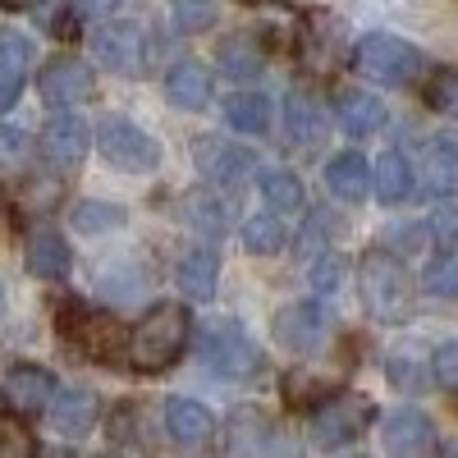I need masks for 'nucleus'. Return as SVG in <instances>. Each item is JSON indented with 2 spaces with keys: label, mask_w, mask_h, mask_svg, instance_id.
<instances>
[{
  "label": "nucleus",
  "mask_w": 458,
  "mask_h": 458,
  "mask_svg": "<svg viewBox=\"0 0 458 458\" xmlns=\"http://www.w3.org/2000/svg\"><path fill=\"white\" fill-rule=\"evenodd\" d=\"M183 344H188V312L179 308V302H157L133 330H129V344H124V353H129V367L133 371H165L179 362L183 353Z\"/></svg>",
  "instance_id": "obj_1"
},
{
  "label": "nucleus",
  "mask_w": 458,
  "mask_h": 458,
  "mask_svg": "<svg viewBox=\"0 0 458 458\" xmlns=\"http://www.w3.org/2000/svg\"><path fill=\"white\" fill-rule=\"evenodd\" d=\"M362 308L380 326H399L412 312V276H408V266L386 248L362 257Z\"/></svg>",
  "instance_id": "obj_2"
},
{
  "label": "nucleus",
  "mask_w": 458,
  "mask_h": 458,
  "mask_svg": "<svg viewBox=\"0 0 458 458\" xmlns=\"http://www.w3.org/2000/svg\"><path fill=\"white\" fill-rule=\"evenodd\" d=\"M202 362L207 371L216 376H229V380H243L261 367V349H257V339L234 321V317H211L202 326Z\"/></svg>",
  "instance_id": "obj_3"
},
{
  "label": "nucleus",
  "mask_w": 458,
  "mask_h": 458,
  "mask_svg": "<svg viewBox=\"0 0 458 458\" xmlns=\"http://www.w3.org/2000/svg\"><path fill=\"white\" fill-rule=\"evenodd\" d=\"M371 417H376L371 399H362V394H335V399H326L308 417V436H312L317 449H344V445H353L371 427Z\"/></svg>",
  "instance_id": "obj_4"
},
{
  "label": "nucleus",
  "mask_w": 458,
  "mask_h": 458,
  "mask_svg": "<svg viewBox=\"0 0 458 458\" xmlns=\"http://www.w3.org/2000/svg\"><path fill=\"white\" fill-rule=\"evenodd\" d=\"M422 51H417L412 42H403V37H390V32H371L358 42V69L367 73V79L376 83H412L417 73H422Z\"/></svg>",
  "instance_id": "obj_5"
},
{
  "label": "nucleus",
  "mask_w": 458,
  "mask_h": 458,
  "mask_svg": "<svg viewBox=\"0 0 458 458\" xmlns=\"http://www.w3.org/2000/svg\"><path fill=\"white\" fill-rule=\"evenodd\" d=\"M97 147L114 170H129V174H142V170L161 165L157 138H151L147 129H138L133 120H124V114H110V120L97 129Z\"/></svg>",
  "instance_id": "obj_6"
},
{
  "label": "nucleus",
  "mask_w": 458,
  "mask_h": 458,
  "mask_svg": "<svg viewBox=\"0 0 458 458\" xmlns=\"http://www.w3.org/2000/svg\"><path fill=\"white\" fill-rule=\"evenodd\" d=\"M92 55L110 69V73H124V79H138L147 69V37L138 23H101L92 32Z\"/></svg>",
  "instance_id": "obj_7"
},
{
  "label": "nucleus",
  "mask_w": 458,
  "mask_h": 458,
  "mask_svg": "<svg viewBox=\"0 0 458 458\" xmlns=\"http://www.w3.org/2000/svg\"><path fill=\"white\" fill-rule=\"evenodd\" d=\"M92 147V129L79 120L73 110H60L42 124V157L55 165V170H79L83 157Z\"/></svg>",
  "instance_id": "obj_8"
},
{
  "label": "nucleus",
  "mask_w": 458,
  "mask_h": 458,
  "mask_svg": "<svg viewBox=\"0 0 458 458\" xmlns=\"http://www.w3.org/2000/svg\"><path fill=\"white\" fill-rule=\"evenodd\" d=\"M165 436L183 454H202L216 440V417L198 399H170L165 403Z\"/></svg>",
  "instance_id": "obj_9"
},
{
  "label": "nucleus",
  "mask_w": 458,
  "mask_h": 458,
  "mask_svg": "<svg viewBox=\"0 0 458 458\" xmlns=\"http://www.w3.org/2000/svg\"><path fill=\"white\" fill-rule=\"evenodd\" d=\"M386 454L394 458H427L436 449V427H431V417L427 412H417V408H394L386 417Z\"/></svg>",
  "instance_id": "obj_10"
},
{
  "label": "nucleus",
  "mask_w": 458,
  "mask_h": 458,
  "mask_svg": "<svg viewBox=\"0 0 458 458\" xmlns=\"http://www.w3.org/2000/svg\"><path fill=\"white\" fill-rule=\"evenodd\" d=\"M92 69L83 60H51L37 79V92H42L47 106H79L92 97Z\"/></svg>",
  "instance_id": "obj_11"
},
{
  "label": "nucleus",
  "mask_w": 458,
  "mask_h": 458,
  "mask_svg": "<svg viewBox=\"0 0 458 458\" xmlns=\"http://www.w3.org/2000/svg\"><path fill=\"white\" fill-rule=\"evenodd\" d=\"M276 339L293 353H312L317 344L326 339V312L317 302H289L276 317Z\"/></svg>",
  "instance_id": "obj_12"
},
{
  "label": "nucleus",
  "mask_w": 458,
  "mask_h": 458,
  "mask_svg": "<svg viewBox=\"0 0 458 458\" xmlns=\"http://www.w3.org/2000/svg\"><path fill=\"white\" fill-rule=\"evenodd\" d=\"M193 161H198V170H202L207 183H239V179L252 170L248 151L234 147V142H225V138H198Z\"/></svg>",
  "instance_id": "obj_13"
},
{
  "label": "nucleus",
  "mask_w": 458,
  "mask_h": 458,
  "mask_svg": "<svg viewBox=\"0 0 458 458\" xmlns=\"http://www.w3.org/2000/svg\"><path fill=\"white\" fill-rule=\"evenodd\" d=\"M51 427L60 431V436H69V440H83L92 427H97V412H101V403H97V394L92 390H83V386H73V390H55V399H51Z\"/></svg>",
  "instance_id": "obj_14"
},
{
  "label": "nucleus",
  "mask_w": 458,
  "mask_h": 458,
  "mask_svg": "<svg viewBox=\"0 0 458 458\" xmlns=\"http://www.w3.org/2000/svg\"><path fill=\"white\" fill-rule=\"evenodd\" d=\"M5 399L19 417H37V412H47L51 399H55V376L42 371V367H14L5 376Z\"/></svg>",
  "instance_id": "obj_15"
},
{
  "label": "nucleus",
  "mask_w": 458,
  "mask_h": 458,
  "mask_svg": "<svg viewBox=\"0 0 458 458\" xmlns=\"http://www.w3.org/2000/svg\"><path fill=\"white\" fill-rule=\"evenodd\" d=\"M28 64H32V42L23 32H0V110H10L23 92L28 79Z\"/></svg>",
  "instance_id": "obj_16"
},
{
  "label": "nucleus",
  "mask_w": 458,
  "mask_h": 458,
  "mask_svg": "<svg viewBox=\"0 0 458 458\" xmlns=\"http://www.w3.org/2000/svg\"><path fill=\"white\" fill-rule=\"evenodd\" d=\"M174 280H179V289L193 298V302H211L216 298V280H220V257L211 248L183 252L179 266H174Z\"/></svg>",
  "instance_id": "obj_17"
},
{
  "label": "nucleus",
  "mask_w": 458,
  "mask_h": 458,
  "mask_svg": "<svg viewBox=\"0 0 458 458\" xmlns=\"http://www.w3.org/2000/svg\"><path fill=\"white\" fill-rule=\"evenodd\" d=\"M165 97L179 110H202L211 101V69L198 64V60H179L165 79Z\"/></svg>",
  "instance_id": "obj_18"
},
{
  "label": "nucleus",
  "mask_w": 458,
  "mask_h": 458,
  "mask_svg": "<svg viewBox=\"0 0 458 458\" xmlns=\"http://www.w3.org/2000/svg\"><path fill=\"white\" fill-rule=\"evenodd\" d=\"M371 188H376V198L386 207L408 202V193H412V165H408L403 151H394V147L380 151V161L371 165Z\"/></svg>",
  "instance_id": "obj_19"
},
{
  "label": "nucleus",
  "mask_w": 458,
  "mask_h": 458,
  "mask_svg": "<svg viewBox=\"0 0 458 458\" xmlns=\"http://www.w3.org/2000/svg\"><path fill=\"white\" fill-rule=\"evenodd\" d=\"M326 183L330 193L344 198V202H362L367 188H371V165L367 157H358V151H339V157H330L326 165Z\"/></svg>",
  "instance_id": "obj_20"
},
{
  "label": "nucleus",
  "mask_w": 458,
  "mask_h": 458,
  "mask_svg": "<svg viewBox=\"0 0 458 458\" xmlns=\"http://www.w3.org/2000/svg\"><path fill=\"white\" fill-rule=\"evenodd\" d=\"M390 380L399 390H427L431 386V353H427V344H399V349H390V362H386Z\"/></svg>",
  "instance_id": "obj_21"
},
{
  "label": "nucleus",
  "mask_w": 458,
  "mask_h": 458,
  "mask_svg": "<svg viewBox=\"0 0 458 458\" xmlns=\"http://www.w3.org/2000/svg\"><path fill=\"white\" fill-rule=\"evenodd\" d=\"M422 179L436 198H458V147L454 142L422 147Z\"/></svg>",
  "instance_id": "obj_22"
},
{
  "label": "nucleus",
  "mask_w": 458,
  "mask_h": 458,
  "mask_svg": "<svg viewBox=\"0 0 458 458\" xmlns=\"http://www.w3.org/2000/svg\"><path fill=\"white\" fill-rule=\"evenodd\" d=\"M28 266H32V276H42V280H64L69 276V248H64V239L55 234V229H32Z\"/></svg>",
  "instance_id": "obj_23"
},
{
  "label": "nucleus",
  "mask_w": 458,
  "mask_h": 458,
  "mask_svg": "<svg viewBox=\"0 0 458 458\" xmlns=\"http://www.w3.org/2000/svg\"><path fill=\"white\" fill-rule=\"evenodd\" d=\"M284 120H289V138L302 142V147H317L321 133H326V110H321V101L308 97V92H293V97H289Z\"/></svg>",
  "instance_id": "obj_24"
},
{
  "label": "nucleus",
  "mask_w": 458,
  "mask_h": 458,
  "mask_svg": "<svg viewBox=\"0 0 458 458\" xmlns=\"http://www.w3.org/2000/svg\"><path fill=\"white\" fill-rule=\"evenodd\" d=\"M225 120L229 129H239V133H266L271 129V97H261V92H239V97H229L225 101Z\"/></svg>",
  "instance_id": "obj_25"
},
{
  "label": "nucleus",
  "mask_w": 458,
  "mask_h": 458,
  "mask_svg": "<svg viewBox=\"0 0 458 458\" xmlns=\"http://www.w3.org/2000/svg\"><path fill=\"white\" fill-rule=\"evenodd\" d=\"M339 124L353 138L376 133L380 124H386V106H380V97H367V92H344L339 97Z\"/></svg>",
  "instance_id": "obj_26"
},
{
  "label": "nucleus",
  "mask_w": 458,
  "mask_h": 458,
  "mask_svg": "<svg viewBox=\"0 0 458 458\" xmlns=\"http://www.w3.org/2000/svg\"><path fill=\"white\" fill-rule=\"evenodd\" d=\"M261 64L266 60H261V47L252 37H229V42H220V69L229 79H257Z\"/></svg>",
  "instance_id": "obj_27"
},
{
  "label": "nucleus",
  "mask_w": 458,
  "mask_h": 458,
  "mask_svg": "<svg viewBox=\"0 0 458 458\" xmlns=\"http://www.w3.org/2000/svg\"><path fill=\"white\" fill-rule=\"evenodd\" d=\"M261 193L276 211H298L302 207V179L293 170H266L261 174Z\"/></svg>",
  "instance_id": "obj_28"
},
{
  "label": "nucleus",
  "mask_w": 458,
  "mask_h": 458,
  "mask_svg": "<svg viewBox=\"0 0 458 458\" xmlns=\"http://www.w3.org/2000/svg\"><path fill=\"white\" fill-rule=\"evenodd\" d=\"M79 321H73V335H79V344L92 353V358H110V349H114V321L110 317H88V312H73Z\"/></svg>",
  "instance_id": "obj_29"
},
{
  "label": "nucleus",
  "mask_w": 458,
  "mask_h": 458,
  "mask_svg": "<svg viewBox=\"0 0 458 458\" xmlns=\"http://www.w3.org/2000/svg\"><path fill=\"white\" fill-rule=\"evenodd\" d=\"M243 248L257 252V257H276L284 248V225L276 216H252L243 225Z\"/></svg>",
  "instance_id": "obj_30"
},
{
  "label": "nucleus",
  "mask_w": 458,
  "mask_h": 458,
  "mask_svg": "<svg viewBox=\"0 0 458 458\" xmlns=\"http://www.w3.org/2000/svg\"><path fill=\"white\" fill-rule=\"evenodd\" d=\"M28 157H32V138L19 124H0V174H5V179L23 174Z\"/></svg>",
  "instance_id": "obj_31"
},
{
  "label": "nucleus",
  "mask_w": 458,
  "mask_h": 458,
  "mask_svg": "<svg viewBox=\"0 0 458 458\" xmlns=\"http://www.w3.org/2000/svg\"><path fill=\"white\" fill-rule=\"evenodd\" d=\"M124 207H114V202H79L73 207V229H83V234H101V229H114V225H124Z\"/></svg>",
  "instance_id": "obj_32"
},
{
  "label": "nucleus",
  "mask_w": 458,
  "mask_h": 458,
  "mask_svg": "<svg viewBox=\"0 0 458 458\" xmlns=\"http://www.w3.org/2000/svg\"><path fill=\"white\" fill-rule=\"evenodd\" d=\"M216 10H220V0H170L179 32H207L216 23Z\"/></svg>",
  "instance_id": "obj_33"
},
{
  "label": "nucleus",
  "mask_w": 458,
  "mask_h": 458,
  "mask_svg": "<svg viewBox=\"0 0 458 458\" xmlns=\"http://www.w3.org/2000/svg\"><path fill=\"white\" fill-rule=\"evenodd\" d=\"M422 289L431 298H458V252H449V257H440V261L427 266Z\"/></svg>",
  "instance_id": "obj_34"
},
{
  "label": "nucleus",
  "mask_w": 458,
  "mask_h": 458,
  "mask_svg": "<svg viewBox=\"0 0 458 458\" xmlns=\"http://www.w3.org/2000/svg\"><path fill=\"white\" fill-rule=\"evenodd\" d=\"M0 458H37V440L19 417H0Z\"/></svg>",
  "instance_id": "obj_35"
},
{
  "label": "nucleus",
  "mask_w": 458,
  "mask_h": 458,
  "mask_svg": "<svg viewBox=\"0 0 458 458\" xmlns=\"http://www.w3.org/2000/svg\"><path fill=\"white\" fill-rule=\"evenodd\" d=\"M431 106L449 120H458V69H440L431 79Z\"/></svg>",
  "instance_id": "obj_36"
},
{
  "label": "nucleus",
  "mask_w": 458,
  "mask_h": 458,
  "mask_svg": "<svg viewBox=\"0 0 458 458\" xmlns=\"http://www.w3.org/2000/svg\"><path fill=\"white\" fill-rule=\"evenodd\" d=\"M431 376L440 380L445 390H458V339L440 344V349L431 353Z\"/></svg>",
  "instance_id": "obj_37"
},
{
  "label": "nucleus",
  "mask_w": 458,
  "mask_h": 458,
  "mask_svg": "<svg viewBox=\"0 0 458 458\" xmlns=\"http://www.w3.org/2000/svg\"><path fill=\"white\" fill-rule=\"evenodd\" d=\"M188 216H193V220L207 229V234H220V229L229 225V211H225V202L216 207V202H211V198H202V193H198V198H188Z\"/></svg>",
  "instance_id": "obj_38"
},
{
  "label": "nucleus",
  "mask_w": 458,
  "mask_h": 458,
  "mask_svg": "<svg viewBox=\"0 0 458 458\" xmlns=\"http://www.w3.org/2000/svg\"><path fill=\"white\" fill-rule=\"evenodd\" d=\"M339 284H344V257H321L312 266V289L317 293H339Z\"/></svg>",
  "instance_id": "obj_39"
},
{
  "label": "nucleus",
  "mask_w": 458,
  "mask_h": 458,
  "mask_svg": "<svg viewBox=\"0 0 458 458\" xmlns=\"http://www.w3.org/2000/svg\"><path fill=\"white\" fill-rule=\"evenodd\" d=\"M431 239H436L440 248L458 252V207H445V211H436V220H431Z\"/></svg>",
  "instance_id": "obj_40"
},
{
  "label": "nucleus",
  "mask_w": 458,
  "mask_h": 458,
  "mask_svg": "<svg viewBox=\"0 0 458 458\" xmlns=\"http://www.w3.org/2000/svg\"><path fill=\"white\" fill-rule=\"evenodd\" d=\"M73 5L88 14H110V10H120V0H73Z\"/></svg>",
  "instance_id": "obj_41"
},
{
  "label": "nucleus",
  "mask_w": 458,
  "mask_h": 458,
  "mask_svg": "<svg viewBox=\"0 0 458 458\" xmlns=\"http://www.w3.org/2000/svg\"><path fill=\"white\" fill-rule=\"evenodd\" d=\"M37 0H0V10H32Z\"/></svg>",
  "instance_id": "obj_42"
},
{
  "label": "nucleus",
  "mask_w": 458,
  "mask_h": 458,
  "mask_svg": "<svg viewBox=\"0 0 458 458\" xmlns=\"http://www.w3.org/2000/svg\"><path fill=\"white\" fill-rule=\"evenodd\" d=\"M353 458H358V454H353Z\"/></svg>",
  "instance_id": "obj_43"
}]
</instances>
